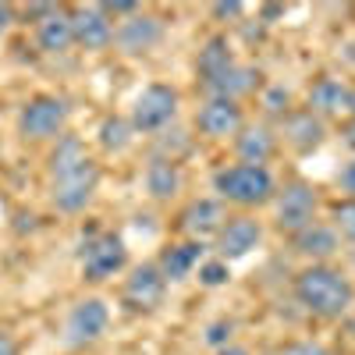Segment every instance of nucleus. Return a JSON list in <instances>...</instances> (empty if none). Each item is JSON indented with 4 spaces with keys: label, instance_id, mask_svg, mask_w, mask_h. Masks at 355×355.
Listing matches in <instances>:
<instances>
[{
    "label": "nucleus",
    "instance_id": "f257e3e1",
    "mask_svg": "<svg viewBox=\"0 0 355 355\" xmlns=\"http://www.w3.org/2000/svg\"><path fill=\"white\" fill-rule=\"evenodd\" d=\"M295 299H299L313 316H323V320H338L352 309L355 302V288L352 281L334 270V266H306V270L295 277Z\"/></svg>",
    "mask_w": 355,
    "mask_h": 355
},
{
    "label": "nucleus",
    "instance_id": "f03ea898",
    "mask_svg": "<svg viewBox=\"0 0 355 355\" xmlns=\"http://www.w3.org/2000/svg\"><path fill=\"white\" fill-rule=\"evenodd\" d=\"M96 185H100V167L93 157H85L71 167L50 171V202L61 214H82L93 202Z\"/></svg>",
    "mask_w": 355,
    "mask_h": 355
},
{
    "label": "nucleus",
    "instance_id": "7ed1b4c3",
    "mask_svg": "<svg viewBox=\"0 0 355 355\" xmlns=\"http://www.w3.org/2000/svg\"><path fill=\"white\" fill-rule=\"evenodd\" d=\"M214 189L220 192V199H227L234 206H263L274 199V178L266 167L231 164L214 174Z\"/></svg>",
    "mask_w": 355,
    "mask_h": 355
},
{
    "label": "nucleus",
    "instance_id": "20e7f679",
    "mask_svg": "<svg viewBox=\"0 0 355 355\" xmlns=\"http://www.w3.org/2000/svg\"><path fill=\"white\" fill-rule=\"evenodd\" d=\"M68 125V100L64 96H33L18 114V135L28 142L61 139Z\"/></svg>",
    "mask_w": 355,
    "mask_h": 355
},
{
    "label": "nucleus",
    "instance_id": "39448f33",
    "mask_svg": "<svg viewBox=\"0 0 355 355\" xmlns=\"http://www.w3.org/2000/svg\"><path fill=\"white\" fill-rule=\"evenodd\" d=\"M82 277L89 284H100L107 277H114L117 270H125L128 263V249L117 234H93L85 245H82Z\"/></svg>",
    "mask_w": 355,
    "mask_h": 355
},
{
    "label": "nucleus",
    "instance_id": "423d86ee",
    "mask_svg": "<svg viewBox=\"0 0 355 355\" xmlns=\"http://www.w3.org/2000/svg\"><path fill=\"white\" fill-rule=\"evenodd\" d=\"M178 114V93L171 85H146L142 93L135 96L132 107V128L135 132H160L164 125L174 121Z\"/></svg>",
    "mask_w": 355,
    "mask_h": 355
},
{
    "label": "nucleus",
    "instance_id": "0eeeda50",
    "mask_svg": "<svg viewBox=\"0 0 355 355\" xmlns=\"http://www.w3.org/2000/svg\"><path fill=\"white\" fill-rule=\"evenodd\" d=\"M107 323H110V309H107L103 299H82V302H75L68 320H64V345L85 348V345L100 341L103 331H107Z\"/></svg>",
    "mask_w": 355,
    "mask_h": 355
},
{
    "label": "nucleus",
    "instance_id": "6e6552de",
    "mask_svg": "<svg viewBox=\"0 0 355 355\" xmlns=\"http://www.w3.org/2000/svg\"><path fill=\"white\" fill-rule=\"evenodd\" d=\"M313 217H316V192L306 182L284 185V192L277 199V231L295 239L299 231H306L313 224Z\"/></svg>",
    "mask_w": 355,
    "mask_h": 355
},
{
    "label": "nucleus",
    "instance_id": "1a4fd4ad",
    "mask_svg": "<svg viewBox=\"0 0 355 355\" xmlns=\"http://www.w3.org/2000/svg\"><path fill=\"white\" fill-rule=\"evenodd\" d=\"M164 295H167V281L160 274V266H153V263L135 266L132 277L125 281V306L132 313H153V309H160Z\"/></svg>",
    "mask_w": 355,
    "mask_h": 355
},
{
    "label": "nucleus",
    "instance_id": "9d476101",
    "mask_svg": "<svg viewBox=\"0 0 355 355\" xmlns=\"http://www.w3.org/2000/svg\"><path fill=\"white\" fill-rule=\"evenodd\" d=\"M259 239H263V227H259L256 217H249V214L227 217L224 227L217 231V252H220L224 263L227 259H242V256H249L259 245Z\"/></svg>",
    "mask_w": 355,
    "mask_h": 355
},
{
    "label": "nucleus",
    "instance_id": "9b49d317",
    "mask_svg": "<svg viewBox=\"0 0 355 355\" xmlns=\"http://www.w3.org/2000/svg\"><path fill=\"white\" fill-rule=\"evenodd\" d=\"M164 36V21L153 18V15H132L128 21H121L114 28V46L121 50V53H146V50H153Z\"/></svg>",
    "mask_w": 355,
    "mask_h": 355
},
{
    "label": "nucleus",
    "instance_id": "f8f14e48",
    "mask_svg": "<svg viewBox=\"0 0 355 355\" xmlns=\"http://www.w3.org/2000/svg\"><path fill=\"white\" fill-rule=\"evenodd\" d=\"M71 33L82 50H107L114 43V25L100 11V4H85L71 11Z\"/></svg>",
    "mask_w": 355,
    "mask_h": 355
},
{
    "label": "nucleus",
    "instance_id": "ddd939ff",
    "mask_svg": "<svg viewBox=\"0 0 355 355\" xmlns=\"http://www.w3.org/2000/svg\"><path fill=\"white\" fill-rule=\"evenodd\" d=\"M196 125L202 135H214V139H224V135H234L242 128V107L234 100H220V96H210L199 114H196Z\"/></svg>",
    "mask_w": 355,
    "mask_h": 355
},
{
    "label": "nucleus",
    "instance_id": "4468645a",
    "mask_svg": "<svg viewBox=\"0 0 355 355\" xmlns=\"http://www.w3.org/2000/svg\"><path fill=\"white\" fill-rule=\"evenodd\" d=\"M224 206L217 199H196L185 206V214H182V227L192 234V242H202L206 234H217L224 227Z\"/></svg>",
    "mask_w": 355,
    "mask_h": 355
},
{
    "label": "nucleus",
    "instance_id": "2eb2a0df",
    "mask_svg": "<svg viewBox=\"0 0 355 355\" xmlns=\"http://www.w3.org/2000/svg\"><path fill=\"white\" fill-rule=\"evenodd\" d=\"M323 121L313 114V110H295L284 117V142L291 146V150H299V153H309L316 150V146L323 142Z\"/></svg>",
    "mask_w": 355,
    "mask_h": 355
},
{
    "label": "nucleus",
    "instance_id": "dca6fc26",
    "mask_svg": "<svg viewBox=\"0 0 355 355\" xmlns=\"http://www.w3.org/2000/svg\"><path fill=\"white\" fill-rule=\"evenodd\" d=\"M36 43L46 53H64L75 46V33H71V11L53 8L40 25H36Z\"/></svg>",
    "mask_w": 355,
    "mask_h": 355
},
{
    "label": "nucleus",
    "instance_id": "f3484780",
    "mask_svg": "<svg viewBox=\"0 0 355 355\" xmlns=\"http://www.w3.org/2000/svg\"><path fill=\"white\" fill-rule=\"evenodd\" d=\"M309 110L316 117L320 114L334 117V114L352 110V89L341 78H320V82H313V89H309Z\"/></svg>",
    "mask_w": 355,
    "mask_h": 355
},
{
    "label": "nucleus",
    "instance_id": "a211bd4d",
    "mask_svg": "<svg viewBox=\"0 0 355 355\" xmlns=\"http://www.w3.org/2000/svg\"><path fill=\"white\" fill-rule=\"evenodd\" d=\"M259 85V71L256 68H245V64H231L227 71H220L210 85H202L210 96H220V100H234L239 103V96L252 93V89Z\"/></svg>",
    "mask_w": 355,
    "mask_h": 355
},
{
    "label": "nucleus",
    "instance_id": "6ab92c4d",
    "mask_svg": "<svg viewBox=\"0 0 355 355\" xmlns=\"http://www.w3.org/2000/svg\"><path fill=\"white\" fill-rule=\"evenodd\" d=\"M199 259H202V242H182V245L164 249V256H160L157 266H160L164 281H185Z\"/></svg>",
    "mask_w": 355,
    "mask_h": 355
},
{
    "label": "nucleus",
    "instance_id": "aec40b11",
    "mask_svg": "<svg viewBox=\"0 0 355 355\" xmlns=\"http://www.w3.org/2000/svg\"><path fill=\"white\" fill-rule=\"evenodd\" d=\"M338 249H341V242H338V231L334 227L309 224L306 231L295 234V252H302L309 259H331Z\"/></svg>",
    "mask_w": 355,
    "mask_h": 355
},
{
    "label": "nucleus",
    "instance_id": "412c9836",
    "mask_svg": "<svg viewBox=\"0 0 355 355\" xmlns=\"http://www.w3.org/2000/svg\"><path fill=\"white\" fill-rule=\"evenodd\" d=\"M146 189L153 199H171L182 189V171H178L174 157H153L146 167Z\"/></svg>",
    "mask_w": 355,
    "mask_h": 355
},
{
    "label": "nucleus",
    "instance_id": "4be33fe9",
    "mask_svg": "<svg viewBox=\"0 0 355 355\" xmlns=\"http://www.w3.org/2000/svg\"><path fill=\"white\" fill-rule=\"evenodd\" d=\"M277 150V139L270 135V128H263V125H252L239 135V157L242 164H252V167H263L266 160L274 157Z\"/></svg>",
    "mask_w": 355,
    "mask_h": 355
},
{
    "label": "nucleus",
    "instance_id": "5701e85b",
    "mask_svg": "<svg viewBox=\"0 0 355 355\" xmlns=\"http://www.w3.org/2000/svg\"><path fill=\"white\" fill-rule=\"evenodd\" d=\"M234 64V57H231V50H227V40L224 36H214L210 43H206L202 50H199V78H202V85H210L220 71H227Z\"/></svg>",
    "mask_w": 355,
    "mask_h": 355
},
{
    "label": "nucleus",
    "instance_id": "b1692460",
    "mask_svg": "<svg viewBox=\"0 0 355 355\" xmlns=\"http://www.w3.org/2000/svg\"><path fill=\"white\" fill-rule=\"evenodd\" d=\"M85 157H89V153H85V146H82L78 135H61V139H57V146H53V153H50L46 171L71 167V164H78V160H85Z\"/></svg>",
    "mask_w": 355,
    "mask_h": 355
},
{
    "label": "nucleus",
    "instance_id": "393cba45",
    "mask_svg": "<svg viewBox=\"0 0 355 355\" xmlns=\"http://www.w3.org/2000/svg\"><path fill=\"white\" fill-rule=\"evenodd\" d=\"M132 142V121H125V117H107V121L100 125V146L103 150H125V146Z\"/></svg>",
    "mask_w": 355,
    "mask_h": 355
},
{
    "label": "nucleus",
    "instance_id": "a878e982",
    "mask_svg": "<svg viewBox=\"0 0 355 355\" xmlns=\"http://www.w3.org/2000/svg\"><path fill=\"white\" fill-rule=\"evenodd\" d=\"M334 224L348 242H355V199H345L334 206Z\"/></svg>",
    "mask_w": 355,
    "mask_h": 355
},
{
    "label": "nucleus",
    "instance_id": "bb28decb",
    "mask_svg": "<svg viewBox=\"0 0 355 355\" xmlns=\"http://www.w3.org/2000/svg\"><path fill=\"white\" fill-rule=\"evenodd\" d=\"M231 274H227V263L220 259V263H202L199 266V281L206 284V288H217V284H224Z\"/></svg>",
    "mask_w": 355,
    "mask_h": 355
},
{
    "label": "nucleus",
    "instance_id": "cd10ccee",
    "mask_svg": "<svg viewBox=\"0 0 355 355\" xmlns=\"http://www.w3.org/2000/svg\"><path fill=\"white\" fill-rule=\"evenodd\" d=\"M231 323L227 320H217L210 331H206V345H214V348H227V341H231Z\"/></svg>",
    "mask_w": 355,
    "mask_h": 355
},
{
    "label": "nucleus",
    "instance_id": "c85d7f7f",
    "mask_svg": "<svg viewBox=\"0 0 355 355\" xmlns=\"http://www.w3.org/2000/svg\"><path fill=\"white\" fill-rule=\"evenodd\" d=\"M277 355H331V352L323 348V345H316V341H291Z\"/></svg>",
    "mask_w": 355,
    "mask_h": 355
},
{
    "label": "nucleus",
    "instance_id": "c756f323",
    "mask_svg": "<svg viewBox=\"0 0 355 355\" xmlns=\"http://www.w3.org/2000/svg\"><path fill=\"white\" fill-rule=\"evenodd\" d=\"M100 11L110 18V15H139L142 11V4H135V0H114V4H100Z\"/></svg>",
    "mask_w": 355,
    "mask_h": 355
},
{
    "label": "nucleus",
    "instance_id": "7c9ffc66",
    "mask_svg": "<svg viewBox=\"0 0 355 355\" xmlns=\"http://www.w3.org/2000/svg\"><path fill=\"white\" fill-rule=\"evenodd\" d=\"M242 11H245L242 0H220V4H214V15L217 18H239Z\"/></svg>",
    "mask_w": 355,
    "mask_h": 355
},
{
    "label": "nucleus",
    "instance_id": "2f4dec72",
    "mask_svg": "<svg viewBox=\"0 0 355 355\" xmlns=\"http://www.w3.org/2000/svg\"><path fill=\"white\" fill-rule=\"evenodd\" d=\"M338 182H341V189H345V192H352V196H355V160H352V164L341 171Z\"/></svg>",
    "mask_w": 355,
    "mask_h": 355
},
{
    "label": "nucleus",
    "instance_id": "473e14b6",
    "mask_svg": "<svg viewBox=\"0 0 355 355\" xmlns=\"http://www.w3.org/2000/svg\"><path fill=\"white\" fill-rule=\"evenodd\" d=\"M0 355H18V345H15V338L0 327Z\"/></svg>",
    "mask_w": 355,
    "mask_h": 355
},
{
    "label": "nucleus",
    "instance_id": "72a5a7b5",
    "mask_svg": "<svg viewBox=\"0 0 355 355\" xmlns=\"http://www.w3.org/2000/svg\"><path fill=\"white\" fill-rule=\"evenodd\" d=\"M11 21H15V8L11 4H0V33H8Z\"/></svg>",
    "mask_w": 355,
    "mask_h": 355
},
{
    "label": "nucleus",
    "instance_id": "f704fd0d",
    "mask_svg": "<svg viewBox=\"0 0 355 355\" xmlns=\"http://www.w3.org/2000/svg\"><path fill=\"white\" fill-rule=\"evenodd\" d=\"M217 355H249L245 348H239V345H227V348H220Z\"/></svg>",
    "mask_w": 355,
    "mask_h": 355
},
{
    "label": "nucleus",
    "instance_id": "c9c22d12",
    "mask_svg": "<svg viewBox=\"0 0 355 355\" xmlns=\"http://www.w3.org/2000/svg\"><path fill=\"white\" fill-rule=\"evenodd\" d=\"M345 142H348V146H352V150H355V121H352V125L345 128Z\"/></svg>",
    "mask_w": 355,
    "mask_h": 355
},
{
    "label": "nucleus",
    "instance_id": "e433bc0d",
    "mask_svg": "<svg viewBox=\"0 0 355 355\" xmlns=\"http://www.w3.org/2000/svg\"><path fill=\"white\" fill-rule=\"evenodd\" d=\"M284 8H277V4H270V8H263V18H274V15H281Z\"/></svg>",
    "mask_w": 355,
    "mask_h": 355
},
{
    "label": "nucleus",
    "instance_id": "4c0bfd02",
    "mask_svg": "<svg viewBox=\"0 0 355 355\" xmlns=\"http://www.w3.org/2000/svg\"><path fill=\"white\" fill-rule=\"evenodd\" d=\"M352 114H355V93H352Z\"/></svg>",
    "mask_w": 355,
    "mask_h": 355
},
{
    "label": "nucleus",
    "instance_id": "58836bf2",
    "mask_svg": "<svg viewBox=\"0 0 355 355\" xmlns=\"http://www.w3.org/2000/svg\"><path fill=\"white\" fill-rule=\"evenodd\" d=\"M270 355H277V352H270Z\"/></svg>",
    "mask_w": 355,
    "mask_h": 355
}]
</instances>
